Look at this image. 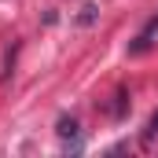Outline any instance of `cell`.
Listing matches in <instances>:
<instances>
[{
    "instance_id": "cell-1",
    "label": "cell",
    "mask_w": 158,
    "mask_h": 158,
    "mask_svg": "<svg viewBox=\"0 0 158 158\" xmlns=\"http://www.w3.org/2000/svg\"><path fill=\"white\" fill-rule=\"evenodd\" d=\"M59 136H77V121H74V118H63V121H59Z\"/></svg>"
},
{
    "instance_id": "cell-2",
    "label": "cell",
    "mask_w": 158,
    "mask_h": 158,
    "mask_svg": "<svg viewBox=\"0 0 158 158\" xmlns=\"http://www.w3.org/2000/svg\"><path fill=\"white\" fill-rule=\"evenodd\" d=\"M155 132H158V110L151 114V136H155Z\"/></svg>"
},
{
    "instance_id": "cell-3",
    "label": "cell",
    "mask_w": 158,
    "mask_h": 158,
    "mask_svg": "<svg viewBox=\"0 0 158 158\" xmlns=\"http://www.w3.org/2000/svg\"><path fill=\"white\" fill-rule=\"evenodd\" d=\"M151 33H158V19L151 22V26H147V37H151Z\"/></svg>"
}]
</instances>
